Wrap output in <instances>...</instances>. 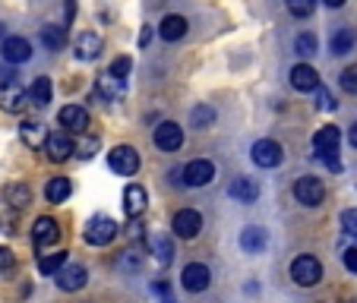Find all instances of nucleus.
Returning a JSON list of instances; mask_svg holds the SVG:
<instances>
[{"mask_svg":"<svg viewBox=\"0 0 357 303\" xmlns=\"http://www.w3.org/2000/svg\"><path fill=\"white\" fill-rule=\"evenodd\" d=\"M338 139H342V133H338V127H332V123H329V127H323L317 136H313V148H317V155L323 158L332 171H342V162L335 158Z\"/></svg>","mask_w":357,"mask_h":303,"instance_id":"1","label":"nucleus"},{"mask_svg":"<svg viewBox=\"0 0 357 303\" xmlns=\"http://www.w3.org/2000/svg\"><path fill=\"white\" fill-rule=\"evenodd\" d=\"M82 237H86V243H92V247H108V243L117 237L114 218L92 215V218H89V224H86V231H82Z\"/></svg>","mask_w":357,"mask_h":303,"instance_id":"2","label":"nucleus"},{"mask_svg":"<svg viewBox=\"0 0 357 303\" xmlns=\"http://www.w3.org/2000/svg\"><path fill=\"white\" fill-rule=\"evenodd\" d=\"M294 199L301 202V205H307V209H317L326 199V183L319 180V177H301V180L294 183Z\"/></svg>","mask_w":357,"mask_h":303,"instance_id":"3","label":"nucleus"},{"mask_svg":"<svg viewBox=\"0 0 357 303\" xmlns=\"http://www.w3.org/2000/svg\"><path fill=\"white\" fill-rule=\"evenodd\" d=\"M108 168L121 177H133L139 171V155L133 146H117L108 152Z\"/></svg>","mask_w":357,"mask_h":303,"instance_id":"4","label":"nucleus"},{"mask_svg":"<svg viewBox=\"0 0 357 303\" xmlns=\"http://www.w3.org/2000/svg\"><path fill=\"white\" fill-rule=\"evenodd\" d=\"M291 278H294L301 288H313V284H319V278H323V265L313 256H297L294 263H291Z\"/></svg>","mask_w":357,"mask_h":303,"instance_id":"5","label":"nucleus"},{"mask_svg":"<svg viewBox=\"0 0 357 303\" xmlns=\"http://www.w3.org/2000/svg\"><path fill=\"white\" fill-rule=\"evenodd\" d=\"M250 158H253V164H259V168H278L284 158V148L278 146L275 139H259L250 148Z\"/></svg>","mask_w":357,"mask_h":303,"instance_id":"6","label":"nucleus"},{"mask_svg":"<svg viewBox=\"0 0 357 303\" xmlns=\"http://www.w3.org/2000/svg\"><path fill=\"white\" fill-rule=\"evenodd\" d=\"M76 152V142L73 136L67 133V130H57V133H47V142H45V155L51 158V162H67L70 155Z\"/></svg>","mask_w":357,"mask_h":303,"instance_id":"7","label":"nucleus"},{"mask_svg":"<svg viewBox=\"0 0 357 303\" xmlns=\"http://www.w3.org/2000/svg\"><path fill=\"white\" fill-rule=\"evenodd\" d=\"M26 104H32V101H29V92L22 86H16L13 79L0 86V111H7V114H22Z\"/></svg>","mask_w":357,"mask_h":303,"instance_id":"8","label":"nucleus"},{"mask_svg":"<svg viewBox=\"0 0 357 303\" xmlns=\"http://www.w3.org/2000/svg\"><path fill=\"white\" fill-rule=\"evenodd\" d=\"M57 240H61V228H57L54 218H47V215L35 218V228H32V243H35V249H51Z\"/></svg>","mask_w":357,"mask_h":303,"instance_id":"9","label":"nucleus"},{"mask_svg":"<svg viewBox=\"0 0 357 303\" xmlns=\"http://www.w3.org/2000/svg\"><path fill=\"white\" fill-rule=\"evenodd\" d=\"M181 177L187 187H209V183L215 180V164L206 162V158H196V162H190L187 168H183Z\"/></svg>","mask_w":357,"mask_h":303,"instance_id":"10","label":"nucleus"},{"mask_svg":"<svg viewBox=\"0 0 357 303\" xmlns=\"http://www.w3.org/2000/svg\"><path fill=\"white\" fill-rule=\"evenodd\" d=\"M171 224H174V234L177 237H183V240H193V237L202 231V215L196 209H181Z\"/></svg>","mask_w":357,"mask_h":303,"instance_id":"11","label":"nucleus"},{"mask_svg":"<svg viewBox=\"0 0 357 303\" xmlns=\"http://www.w3.org/2000/svg\"><path fill=\"white\" fill-rule=\"evenodd\" d=\"M57 121H61V127L67 130V133H86L89 130V111L79 108V104H67V108H61V114H57Z\"/></svg>","mask_w":357,"mask_h":303,"instance_id":"12","label":"nucleus"},{"mask_svg":"<svg viewBox=\"0 0 357 303\" xmlns=\"http://www.w3.org/2000/svg\"><path fill=\"white\" fill-rule=\"evenodd\" d=\"M209 281H212V275H209V269L202 263H190L187 269L181 272V284L190 290V294H199V290H206L209 288Z\"/></svg>","mask_w":357,"mask_h":303,"instance_id":"13","label":"nucleus"},{"mask_svg":"<svg viewBox=\"0 0 357 303\" xmlns=\"http://www.w3.org/2000/svg\"><path fill=\"white\" fill-rule=\"evenodd\" d=\"M228 196L234 202H241V205H250V202L259 199V183L253 177H234L228 183Z\"/></svg>","mask_w":357,"mask_h":303,"instance_id":"14","label":"nucleus"},{"mask_svg":"<svg viewBox=\"0 0 357 303\" xmlns=\"http://www.w3.org/2000/svg\"><path fill=\"white\" fill-rule=\"evenodd\" d=\"M0 57L7 63H26L29 57H32V45H29L26 38H20V35H13V38H3V45H0Z\"/></svg>","mask_w":357,"mask_h":303,"instance_id":"15","label":"nucleus"},{"mask_svg":"<svg viewBox=\"0 0 357 303\" xmlns=\"http://www.w3.org/2000/svg\"><path fill=\"white\" fill-rule=\"evenodd\" d=\"M155 146L162 148V152H177V148L183 146V130L171 121L158 123L155 127Z\"/></svg>","mask_w":357,"mask_h":303,"instance_id":"16","label":"nucleus"},{"mask_svg":"<svg viewBox=\"0 0 357 303\" xmlns=\"http://www.w3.org/2000/svg\"><path fill=\"white\" fill-rule=\"evenodd\" d=\"M86 278H89L86 265L70 263V265H63V269L57 272L54 281H57V288L61 290H79V288H86Z\"/></svg>","mask_w":357,"mask_h":303,"instance_id":"17","label":"nucleus"},{"mask_svg":"<svg viewBox=\"0 0 357 303\" xmlns=\"http://www.w3.org/2000/svg\"><path fill=\"white\" fill-rule=\"evenodd\" d=\"M146 205H149V193H146V187L133 183V187L123 189V212H127V218H139L142 212H146Z\"/></svg>","mask_w":357,"mask_h":303,"instance_id":"18","label":"nucleus"},{"mask_svg":"<svg viewBox=\"0 0 357 303\" xmlns=\"http://www.w3.org/2000/svg\"><path fill=\"white\" fill-rule=\"evenodd\" d=\"M266 243H269V234H266V228H259V224H250V228L241 231V249L250 253V256L263 253Z\"/></svg>","mask_w":357,"mask_h":303,"instance_id":"19","label":"nucleus"},{"mask_svg":"<svg viewBox=\"0 0 357 303\" xmlns=\"http://www.w3.org/2000/svg\"><path fill=\"white\" fill-rule=\"evenodd\" d=\"M73 54H76V61H95V57L101 54V38L95 32H82V35H76V41H73Z\"/></svg>","mask_w":357,"mask_h":303,"instance_id":"20","label":"nucleus"},{"mask_svg":"<svg viewBox=\"0 0 357 303\" xmlns=\"http://www.w3.org/2000/svg\"><path fill=\"white\" fill-rule=\"evenodd\" d=\"M291 86H294L297 92H317L319 88V73L310 67V63H297V67L291 70Z\"/></svg>","mask_w":357,"mask_h":303,"instance_id":"21","label":"nucleus"},{"mask_svg":"<svg viewBox=\"0 0 357 303\" xmlns=\"http://www.w3.org/2000/svg\"><path fill=\"white\" fill-rule=\"evenodd\" d=\"M123 95V79H117V76H111V73H105V76H98V82H95V92H92V98L98 101H114V98H121Z\"/></svg>","mask_w":357,"mask_h":303,"instance_id":"22","label":"nucleus"},{"mask_svg":"<svg viewBox=\"0 0 357 303\" xmlns=\"http://www.w3.org/2000/svg\"><path fill=\"white\" fill-rule=\"evenodd\" d=\"M51 98H54L51 79H47V76H38V79L29 86V101H32L35 108H45V104H51Z\"/></svg>","mask_w":357,"mask_h":303,"instance_id":"23","label":"nucleus"},{"mask_svg":"<svg viewBox=\"0 0 357 303\" xmlns=\"http://www.w3.org/2000/svg\"><path fill=\"white\" fill-rule=\"evenodd\" d=\"M158 35H162L165 41H181L183 35H187V20H183V16H177V13L165 16L162 26H158Z\"/></svg>","mask_w":357,"mask_h":303,"instance_id":"24","label":"nucleus"},{"mask_svg":"<svg viewBox=\"0 0 357 303\" xmlns=\"http://www.w3.org/2000/svg\"><path fill=\"white\" fill-rule=\"evenodd\" d=\"M149 240V249H152V256L158 259V265H171V253H174V247H171V237H165V234H149L146 237Z\"/></svg>","mask_w":357,"mask_h":303,"instance_id":"25","label":"nucleus"},{"mask_svg":"<svg viewBox=\"0 0 357 303\" xmlns=\"http://www.w3.org/2000/svg\"><path fill=\"white\" fill-rule=\"evenodd\" d=\"M20 136H22V142H26L29 148H45V142H47L45 123H38V121H26V123H22Z\"/></svg>","mask_w":357,"mask_h":303,"instance_id":"26","label":"nucleus"},{"mask_svg":"<svg viewBox=\"0 0 357 303\" xmlns=\"http://www.w3.org/2000/svg\"><path fill=\"white\" fill-rule=\"evenodd\" d=\"M3 202H7L10 209H26L29 202H32V193H29L26 183H7L3 187Z\"/></svg>","mask_w":357,"mask_h":303,"instance_id":"27","label":"nucleus"},{"mask_svg":"<svg viewBox=\"0 0 357 303\" xmlns=\"http://www.w3.org/2000/svg\"><path fill=\"white\" fill-rule=\"evenodd\" d=\"M70 193H73V183H70V177H51L45 187V196L47 202H67Z\"/></svg>","mask_w":357,"mask_h":303,"instance_id":"28","label":"nucleus"},{"mask_svg":"<svg viewBox=\"0 0 357 303\" xmlns=\"http://www.w3.org/2000/svg\"><path fill=\"white\" fill-rule=\"evenodd\" d=\"M67 265V253L57 249V253H41L38 256V272L41 275H57V272Z\"/></svg>","mask_w":357,"mask_h":303,"instance_id":"29","label":"nucleus"},{"mask_svg":"<svg viewBox=\"0 0 357 303\" xmlns=\"http://www.w3.org/2000/svg\"><path fill=\"white\" fill-rule=\"evenodd\" d=\"M354 41H357V35H354V29H338L335 35H332V41H329V47H332V54H348V51H354Z\"/></svg>","mask_w":357,"mask_h":303,"instance_id":"30","label":"nucleus"},{"mask_svg":"<svg viewBox=\"0 0 357 303\" xmlns=\"http://www.w3.org/2000/svg\"><path fill=\"white\" fill-rule=\"evenodd\" d=\"M41 41H45V47H51V51H61V47L67 45V26H45L41 29Z\"/></svg>","mask_w":357,"mask_h":303,"instance_id":"31","label":"nucleus"},{"mask_svg":"<svg viewBox=\"0 0 357 303\" xmlns=\"http://www.w3.org/2000/svg\"><path fill=\"white\" fill-rule=\"evenodd\" d=\"M190 121H193L196 130H206V127H212V123H215V111H212L209 104H199V108L190 111Z\"/></svg>","mask_w":357,"mask_h":303,"instance_id":"32","label":"nucleus"},{"mask_svg":"<svg viewBox=\"0 0 357 303\" xmlns=\"http://www.w3.org/2000/svg\"><path fill=\"white\" fill-rule=\"evenodd\" d=\"M294 51L301 57H313V54H317V35H313V32H301L294 38Z\"/></svg>","mask_w":357,"mask_h":303,"instance_id":"33","label":"nucleus"},{"mask_svg":"<svg viewBox=\"0 0 357 303\" xmlns=\"http://www.w3.org/2000/svg\"><path fill=\"white\" fill-rule=\"evenodd\" d=\"M98 148H101V142L95 139V136H82L79 133V139H76V152H79V158H92Z\"/></svg>","mask_w":357,"mask_h":303,"instance_id":"34","label":"nucleus"},{"mask_svg":"<svg viewBox=\"0 0 357 303\" xmlns=\"http://www.w3.org/2000/svg\"><path fill=\"white\" fill-rule=\"evenodd\" d=\"M284 3H288V13L297 20H307L313 13V0H284Z\"/></svg>","mask_w":357,"mask_h":303,"instance_id":"35","label":"nucleus"},{"mask_svg":"<svg viewBox=\"0 0 357 303\" xmlns=\"http://www.w3.org/2000/svg\"><path fill=\"white\" fill-rule=\"evenodd\" d=\"M130 70H133V61H130V57H117V61L111 63L108 73H111V76H117V79H127Z\"/></svg>","mask_w":357,"mask_h":303,"instance_id":"36","label":"nucleus"},{"mask_svg":"<svg viewBox=\"0 0 357 303\" xmlns=\"http://www.w3.org/2000/svg\"><path fill=\"white\" fill-rule=\"evenodd\" d=\"M317 104H319V111H335L338 108L335 95H332L329 88H317Z\"/></svg>","mask_w":357,"mask_h":303,"instance_id":"37","label":"nucleus"},{"mask_svg":"<svg viewBox=\"0 0 357 303\" xmlns=\"http://www.w3.org/2000/svg\"><path fill=\"white\" fill-rule=\"evenodd\" d=\"M342 88L348 95H357V67H348L342 73Z\"/></svg>","mask_w":357,"mask_h":303,"instance_id":"38","label":"nucleus"},{"mask_svg":"<svg viewBox=\"0 0 357 303\" xmlns=\"http://www.w3.org/2000/svg\"><path fill=\"white\" fill-rule=\"evenodd\" d=\"M342 228L348 231L351 237H357V209H344L342 212Z\"/></svg>","mask_w":357,"mask_h":303,"instance_id":"39","label":"nucleus"},{"mask_svg":"<svg viewBox=\"0 0 357 303\" xmlns=\"http://www.w3.org/2000/svg\"><path fill=\"white\" fill-rule=\"evenodd\" d=\"M139 265H142V259H139V256H133V253H123V256L117 259V269H130V272H139Z\"/></svg>","mask_w":357,"mask_h":303,"instance_id":"40","label":"nucleus"},{"mask_svg":"<svg viewBox=\"0 0 357 303\" xmlns=\"http://www.w3.org/2000/svg\"><path fill=\"white\" fill-rule=\"evenodd\" d=\"M152 294H158L165 303H174V297H171V284H168V281H152Z\"/></svg>","mask_w":357,"mask_h":303,"instance_id":"41","label":"nucleus"},{"mask_svg":"<svg viewBox=\"0 0 357 303\" xmlns=\"http://www.w3.org/2000/svg\"><path fill=\"white\" fill-rule=\"evenodd\" d=\"M13 265H16V256L10 253L7 247H0V272H10Z\"/></svg>","mask_w":357,"mask_h":303,"instance_id":"42","label":"nucleus"},{"mask_svg":"<svg viewBox=\"0 0 357 303\" xmlns=\"http://www.w3.org/2000/svg\"><path fill=\"white\" fill-rule=\"evenodd\" d=\"M344 269H348V272H354V275H357V247L344 249Z\"/></svg>","mask_w":357,"mask_h":303,"instance_id":"43","label":"nucleus"},{"mask_svg":"<svg viewBox=\"0 0 357 303\" xmlns=\"http://www.w3.org/2000/svg\"><path fill=\"white\" fill-rule=\"evenodd\" d=\"M149 38H152V26L142 29V35H139V47H146V45H149Z\"/></svg>","mask_w":357,"mask_h":303,"instance_id":"44","label":"nucleus"},{"mask_svg":"<svg viewBox=\"0 0 357 303\" xmlns=\"http://www.w3.org/2000/svg\"><path fill=\"white\" fill-rule=\"evenodd\" d=\"M76 16V0H67V22H73Z\"/></svg>","mask_w":357,"mask_h":303,"instance_id":"45","label":"nucleus"},{"mask_svg":"<svg viewBox=\"0 0 357 303\" xmlns=\"http://www.w3.org/2000/svg\"><path fill=\"white\" fill-rule=\"evenodd\" d=\"M326 7H332V10H338V7H344V0H323Z\"/></svg>","mask_w":357,"mask_h":303,"instance_id":"46","label":"nucleus"},{"mask_svg":"<svg viewBox=\"0 0 357 303\" xmlns=\"http://www.w3.org/2000/svg\"><path fill=\"white\" fill-rule=\"evenodd\" d=\"M348 139H351V146H354V148H357V123H354V127H351V133H348Z\"/></svg>","mask_w":357,"mask_h":303,"instance_id":"47","label":"nucleus"},{"mask_svg":"<svg viewBox=\"0 0 357 303\" xmlns=\"http://www.w3.org/2000/svg\"><path fill=\"white\" fill-rule=\"evenodd\" d=\"M3 32H7V29H3V22H0V45H3Z\"/></svg>","mask_w":357,"mask_h":303,"instance_id":"48","label":"nucleus"}]
</instances>
